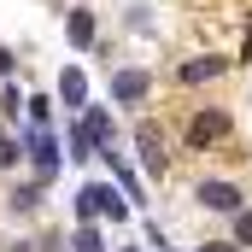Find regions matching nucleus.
<instances>
[{
  "label": "nucleus",
  "instance_id": "nucleus-13",
  "mask_svg": "<svg viewBox=\"0 0 252 252\" xmlns=\"http://www.w3.org/2000/svg\"><path fill=\"white\" fill-rule=\"evenodd\" d=\"M70 158H94V141H88V129H82V124L70 129Z\"/></svg>",
  "mask_w": 252,
  "mask_h": 252
},
{
  "label": "nucleus",
  "instance_id": "nucleus-16",
  "mask_svg": "<svg viewBox=\"0 0 252 252\" xmlns=\"http://www.w3.org/2000/svg\"><path fill=\"white\" fill-rule=\"evenodd\" d=\"M199 252H241L235 241H211V247H199Z\"/></svg>",
  "mask_w": 252,
  "mask_h": 252
},
{
  "label": "nucleus",
  "instance_id": "nucleus-11",
  "mask_svg": "<svg viewBox=\"0 0 252 252\" xmlns=\"http://www.w3.org/2000/svg\"><path fill=\"white\" fill-rule=\"evenodd\" d=\"M217 70H223V59H193V64H182V82H205Z\"/></svg>",
  "mask_w": 252,
  "mask_h": 252
},
{
  "label": "nucleus",
  "instance_id": "nucleus-14",
  "mask_svg": "<svg viewBox=\"0 0 252 252\" xmlns=\"http://www.w3.org/2000/svg\"><path fill=\"white\" fill-rule=\"evenodd\" d=\"M35 205H41V182H35V188H18V193H12V211H35Z\"/></svg>",
  "mask_w": 252,
  "mask_h": 252
},
{
  "label": "nucleus",
  "instance_id": "nucleus-3",
  "mask_svg": "<svg viewBox=\"0 0 252 252\" xmlns=\"http://www.w3.org/2000/svg\"><path fill=\"white\" fill-rule=\"evenodd\" d=\"M135 147H141L147 176H158L164 170V135H158V124H135Z\"/></svg>",
  "mask_w": 252,
  "mask_h": 252
},
{
  "label": "nucleus",
  "instance_id": "nucleus-2",
  "mask_svg": "<svg viewBox=\"0 0 252 252\" xmlns=\"http://www.w3.org/2000/svg\"><path fill=\"white\" fill-rule=\"evenodd\" d=\"M24 153L35 158V182L47 188V182L59 176V141H53V129H47V124H35V129H30V141H24Z\"/></svg>",
  "mask_w": 252,
  "mask_h": 252
},
{
  "label": "nucleus",
  "instance_id": "nucleus-10",
  "mask_svg": "<svg viewBox=\"0 0 252 252\" xmlns=\"http://www.w3.org/2000/svg\"><path fill=\"white\" fill-rule=\"evenodd\" d=\"M70 252H106V241H100V229H94V223H82V229L70 235Z\"/></svg>",
  "mask_w": 252,
  "mask_h": 252
},
{
  "label": "nucleus",
  "instance_id": "nucleus-9",
  "mask_svg": "<svg viewBox=\"0 0 252 252\" xmlns=\"http://www.w3.org/2000/svg\"><path fill=\"white\" fill-rule=\"evenodd\" d=\"M82 129H88V141H94V147H112V118H106L100 106H94V112L82 118Z\"/></svg>",
  "mask_w": 252,
  "mask_h": 252
},
{
  "label": "nucleus",
  "instance_id": "nucleus-1",
  "mask_svg": "<svg viewBox=\"0 0 252 252\" xmlns=\"http://www.w3.org/2000/svg\"><path fill=\"white\" fill-rule=\"evenodd\" d=\"M76 217H82V223H94V217H112V223H124V217H129V199L112 188V182H88V188L76 193Z\"/></svg>",
  "mask_w": 252,
  "mask_h": 252
},
{
  "label": "nucleus",
  "instance_id": "nucleus-5",
  "mask_svg": "<svg viewBox=\"0 0 252 252\" xmlns=\"http://www.w3.org/2000/svg\"><path fill=\"white\" fill-rule=\"evenodd\" d=\"M223 135H229V112H199V118L188 124L193 147H211V141H223Z\"/></svg>",
  "mask_w": 252,
  "mask_h": 252
},
{
  "label": "nucleus",
  "instance_id": "nucleus-17",
  "mask_svg": "<svg viewBox=\"0 0 252 252\" xmlns=\"http://www.w3.org/2000/svg\"><path fill=\"white\" fill-rule=\"evenodd\" d=\"M0 76H12V53L6 47H0Z\"/></svg>",
  "mask_w": 252,
  "mask_h": 252
},
{
  "label": "nucleus",
  "instance_id": "nucleus-12",
  "mask_svg": "<svg viewBox=\"0 0 252 252\" xmlns=\"http://www.w3.org/2000/svg\"><path fill=\"white\" fill-rule=\"evenodd\" d=\"M24 158V141H12V135H0V170H12Z\"/></svg>",
  "mask_w": 252,
  "mask_h": 252
},
{
  "label": "nucleus",
  "instance_id": "nucleus-4",
  "mask_svg": "<svg viewBox=\"0 0 252 252\" xmlns=\"http://www.w3.org/2000/svg\"><path fill=\"white\" fill-rule=\"evenodd\" d=\"M199 205L235 217V211H241V188H235V182H199Z\"/></svg>",
  "mask_w": 252,
  "mask_h": 252
},
{
  "label": "nucleus",
  "instance_id": "nucleus-8",
  "mask_svg": "<svg viewBox=\"0 0 252 252\" xmlns=\"http://www.w3.org/2000/svg\"><path fill=\"white\" fill-rule=\"evenodd\" d=\"M64 35H70V47H94V12H70Z\"/></svg>",
  "mask_w": 252,
  "mask_h": 252
},
{
  "label": "nucleus",
  "instance_id": "nucleus-7",
  "mask_svg": "<svg viewBox=\"0 0 252 252\" xmlns=\"http://www.w3.org/2000/svg\"><path fill=\"white\" fill-rule=\"evenodd\" d=\"M59 100H64V106H88V76H82L76 64L59 76Z\"/></svg>",
  "mask_w": 252,
  "mask_h": 252
},
{
  "label": "nucleus",
  "instance_id": "nucleus-18",
  "mask_svg": "<svg viewBox=\"0 0 252 252\" xmlns=\"http://www.w3.org/2000/svg\"><path fill=\"white\" fill-rule=\"evenodd\" d=\"M12 252H30V247H24V241H18V247H12Z\"/></svg>",
  "mask_w": 252,
  "mask_h": 252
},
{
  "label": "nucleus",
  "instance_id": "nucleus-6",
  "mask_svg": "<svg viewBox=\"0 0 252 252\" xmlns=\"http://www.w3.org/2000/svg\"><path fill=\"white\" fill-rule=\"evenodd\" d=\"M147 70H118L112 76V100H124V106H135V100H147Z\"/></svg>",
  "mask_w": 252,
  "mask_h": 252
},
{
  "label": "nucleus",
  "instance_id": "nucleus-15",
  "mask_svg": "<svg viewBox=\"0 0 252 252\" xmlns=\"http://www.w3.org/2000/svg\"><path fill=\"white\" fill-rule=\"evenodd\" d=\"M235 247H252V211H235Z\"/></svg>",
  "mask_w": 252,
  "mask_h": 252
}]
</instances>
